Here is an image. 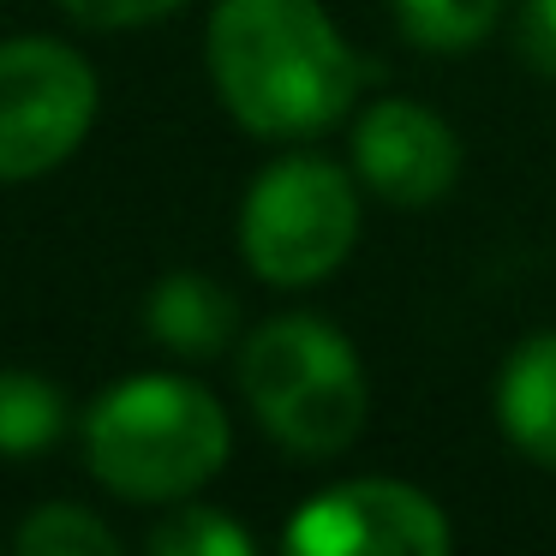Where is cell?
Returning <instances> with one entry per match:
<instances>
[{"label":"cell","mask_w":556,"mask_h":556,"mask_svg":"<svg viewBox=\"0 0 556 556\" xmlns=\"http://www.w3.org/2000/svg\"><path fill=\"white\" fill-rule=\"evenodd\" d=\"M210 78L257 138H317L353 102V54L317 0H216Z\"/></svg>","instance_id":"obj_1"},{"label":"cell","mask_w":556,"mask_h":556,"mask_svg":"<svg viewBox=\"0 0 556 556\" xmlns=\"http://www.w3.org/2000/svg\"><path fill=\"white\" fill-rule=\"evenodd\" d=\"M228 413L192 377H126L90 407L85 455L114 496L180 503L228 460Z\"/></svg>","instance_id":"obj_2"},{"label":"cell","mask_w":556,"mask_h":556,"mask_svg":"<svg viewBox=\"0 0 556 556\" xmlns=\"http://www.w3.org/2000/svg\"><path fill=\"white\" fill-rule=\"evenodd\" d=\"M240 389L257 425L305 460L341 455L365 425L359 353L324 317H276L252 329L240 353Z\"/></svg>","instance_id":"obj_3"},{"label":"cell","mask_w":556,"mask_h":556,"mask_svg":"<svg viewBox=\"0 0 556 556\" xmlns=\"http://www.w3.org/2000/svg\"><path fill=\"white\" fill-rule=\"evenodd\" d=\"M359 240L353 180L324 156H288L257 174L240 210V252L276 288H312L336 276Z\"/></svg>","instance_id":"obj_4"},{"label":"cell","mask_w":556,"mask_h":556,"mask_svg":"<svg viewBox=\"0 0 556 556\" xmlns=\"http://www.w3.org/2000/svg\"><path fill=\"white\" fill-rule=\"evenodd\" d=\"M97 121V73L54 37L0 42V180H37L85 144Z\"/></svg>","instance_id":"obj_5"},{"label":"cell","mask_w":556,"mask_h":556,"mask_svg":"<svg viewBox=\"0 0 556 556\" xmlns=\"http://www.w3.org/2000/svg\"><path fill=\"white\" fill-rule=\"evenodd\" d=\"M455 544L443 508L395 479H348L288 520L293 556H437Z\"/></svg>","instance_id":"obj_6"},{"label":"cell","mask_w":556,"mask_h":556,"mask_svg":"<svg viewBox=\"0 0 556 556\" xmlns=\"http://www.w3.org/2000/svg\"><path fill=\"white\" fill-rule=\"evenodd\" d=\"M353 168L383 204L419 210V204H437L455 186L460 138L425 102H377L353 126Z\"/></svg>","instance_id":"obj_7"},{"label":"cell","mask_w":556,"mask_h":556,"mask_svg":"<svg viewBox=\"0 0 556 556\" xmlns=\"http://www.w3.org/2000/svg\"><path fill=\"white\" fill-rule=\"evenodd\" d=\"M496 413L520 455L556 467V336H532L508 353L503 383H496Z\"/></svg>","instance_id":"obj_8"},{"label":"cell","mask_w":556,"mask_h":556,"mask_svg":"<svg viewBox=\"0 0 556 556\" xmlns=\"http://www.w3.org/2000/svg\"><path fill=\"white\" fill-rule=\"evenodd\" d=\"M144 324L150 336L162 341V348L174 353H222L233 336V324H240V305H233L228 288H216L210 276H198V269H174V276L156 281V293H150L144 305Z\"/></svg>","instance_id":"obj_9"},{"label":"cell","mask_w":556,"mask_h":556,"mask_svg":"<svg viewBox=\"0 0 556 556\" xmlns=\"http://www.w3.org/2000/svg\"><path fill=\"white\" fill-rule=\"evenodd\" d=\"M66 431V395L37 371H0V455H37Z\"/></svg>","instance_id":"obj_10"},{"label":"cell","mask_w":556,"mask_h":556,"mask_svg":"<svg viewBox=\"0 0 556 556\" xmlns=\"http://www.w3.org/2000/svg\"><path fill=\"white\" fill-rule=\"evenodd\" d=\"M496 13H503V0H395L407 42H419L431 54H460L472 42H484Z\"/></svg>","instance_id":"obj_11"},{"label":"cell","mask_w":556,"mask_h":556,"mask_svg":"<svg viewBox=\"0 0 556 556\" xmlns=\"http://www.w3.org/2000/svg\"><path fill=\"white\" fill-rule=\"evenodd\" d=\"M150 551L156 556H252V532L233 527L222 508H204V503H180L168 508V520L150 527Z\"/></svg>","instance_id":"obj_12"},{"label":"cell","mask_w":556,"mask_h":556,"mask_svg":"<svg viewBox=\"0 0 556 556\" xmlns=\"http://www.w3.org/2000/svg\"><path fill=\"white\" fill-rule=\"evenodd\" d=\"M18 556H114L121 539L78 503H49L18 527Z\"/></svg>","instance_id":"obj_13"},{"label":"cell","mask_w":556,"mask_h":556,"mask_svg":"<svg viewBox=\"0 0 556 556\" xmlns=\"http://www.w3.org/2000/svg\"><path fill=\"white\" fill-rule=\"evenodd\" d=\"M61 7L90 30H132V25H150V18H168L186 0H61Z\"/></svg>","instance_id":"obj_14"},{"label":"cell","mask_w":556,"mask_h":556,"mask_svg":"<svg viewBox=\"0 0 556 556\" xmlns=\"http://www.w3.org/2000/svg\"><path fill=\"white\" fill-rule=\"evenodd\" d=\"M515 42H520V61L532 73L556 78V0H520Z\"/></svg>","instance_id":"obj_15"}]
</instances>
